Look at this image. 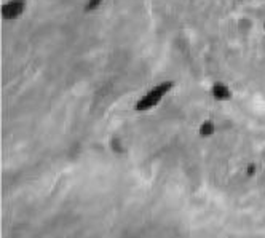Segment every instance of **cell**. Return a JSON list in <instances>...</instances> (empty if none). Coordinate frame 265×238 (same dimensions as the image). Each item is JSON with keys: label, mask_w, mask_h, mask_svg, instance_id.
Here are the masks:
<instances>
[{"label": "cell", "mask_w": 265, "mask_h": 238, "mask_svg": "<svg viewBox=\"0 0 265 238\" xmlns=\"http://www.w3.org/2000/svg\"><path fill=\"white\" fill-rule=\"evenodd\" d=\"M26 12V2L24 0H8L0 8V15L5 21H15L23 16Z\"/></svg>", "instance_id": "2"}, {"label": "cell", "mask_w": 265, "mask_h": 238, "mask_svg": "<svg viewBox=\"0 0 265 238\" xmlns=\"http://www.w3.org/2000/svg\"><path fill=\"white\" fill-rule=\"evenodd\" d=\"M173 86H174V82L166 80V82H162V84L150 88L146 95H142L139 99H137L134 110L136 112H147V110L153 109L171 90H173Z\"/></svg>", "instance_id": "1"}, {"label": "cell", "mask_w": 265, "mask_h": 238, "mask_svg": "<svg viewBox=\"0 0 265 238\" xmlns=\"http://www.w3.org/2000/svg\"><path fill=\"white\" fill-rule=\"evenodd\" d=\"M264 27H265V26H264Z\"/></svg>", "instance_id": "6"}, {"label": "cell", "mask_w": 265, "mask_h": 238, "mask_svg": "<svg viewBox=\"0 0 265 238\" xmlns=\"http://www.w3.org/2000/svg\"><path fill=\"white\" fill-rule=\"evenodd\" d=\"M214 130H216V128H214V121L206 120V121H203V123L200 125L198 133H200L201 137H209V136L214 135Z\"/></svg>", "instance_id": "4"}, {"label": "cell", "mask_w": 265, "mask_h": 238, "mask_svg": "<svg viewBox=\"0 0 265 238\" xmlns=\"http://www.w3.org/2000/svg\"><path fill=\"white\" fill-rule=\"evenodd\" d=\"M104 0H88L86 5H85V12H95L96 8L101 7V3Z\"/></svg>", "instance_id": "5"}, {"label": "cell", "mask_w": 265, "mask_h": 238, "mask_svg": "<svg viewBox=\"0 0 265 238\" xmlns=\"http://www.w3.org/2000/svg\"><path fill=\"white\" fill-rule=\"evenodd\" d=\"M211 95L216 101H229V99H232L230 88L225 84H220V82H216V84L211 86Z\"/></svg>", "instance_id": "3"}]
</instances>
